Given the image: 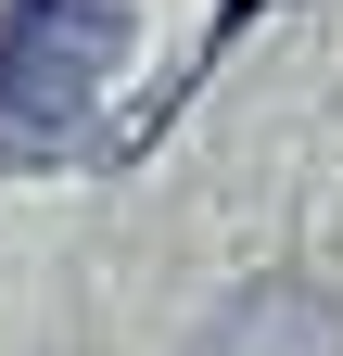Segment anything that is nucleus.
<instances>
[{"instance_id": "nucleus-1", "label": "nucleus", "mask_w": 343, "mask_h": 356, "mask_svg": "<svg viewBox=\"0 0 343 356\" xmlns=\"http://www.w3.org/2000/svg\"><path fill=\"white\" fill-rule=\"evenodd\" d=\"M115 51H127L115 0H13L0 13V165L51 153L90 115V89L115 76Z\"/></svg>"}, {"instance_id": "nucleus-2", "label": "nucleus", "mask_w": 343, "mask_h": 356, "mask_svg": "<svg viewBox=\"0 0 343 356\" xmlns=\"http://www.w3.org/2000/svg\"><path fill=\"white\" fill-rule=\"evenodd\" d=\"M203 356H343V293L306 267H267L203 318Z\"/></svg>"}]
</instances>
